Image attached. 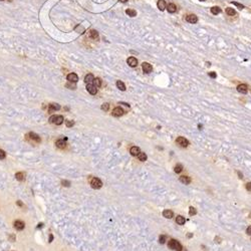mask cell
<instances>
[{"mask_svg": "<svg viewBox=\"0 0 251 251\" xmlns=\"http://www.w3.org/2000/svg\"><path fill=\"white\" fill-rule=\"evenodd\" d=\"M168 246H169V248H171V249L176 251H182V249H183V247L180 244V242L177 241V240H175V239H171L169 241V243H168Z\"/></svg>", "mask_w": 251, "mask_h": 251, "instance_id": "obj_1", "label": "cell"}, {"mask_svg": "<svg viewBox=\"0 0 251 251\" xmlns=\"http://www.w3.org/2000/svg\"><path fill=\"white\" fill-rule=\"evenodd\" d=\"M89 183L93 189H100L103 186V182L99 178H95V177H89Z\"/></svg>", "mask_w": 251, "mask_h": 251, "instance_id": "obj_2", "label": "cell"}, {"mask_svg": "<svg viewBox=\"0 0 251 251\" xmlns=\"http://www.w3.org/2000/svg\"><path fill=\"white\" fill-rule=\"evenodd\" d=\"M26 138L30 142H33V143H40V141H41L40 137L35 133H29V134L26 135Z\"/></svg>", "mask_w": 251, "mask_h": 251, "instance_id": "obj_3", "label": "cell"}, {"mask_svg": "<svg viewBox=\"0 0 251 251\" xmlns=\"http://www.w3.org/2000/svg\"><path fill=\"white\" fill-rule=\"evenodd\" d=\"M176 142H177V144H178L180 147H182V148H187L188 145H189V142L185 139V138H183V137H179L178 139L176 140Z\"/></svg>", "mask_w": 251, "mask_h": 251, "instance_id": "obj_4", "label": "cell"}, {"mask_svg": "<svg viewBox=\"0 0 251 251\" xmlns=\"http://www.w3.org/2000/svg\"><path fill=\"white\" fill-rule=\"evenodd\" d=\"M127 63H128L131 67H136V66L138 65V59H137L136 57H134V56H131V57H129V58L127 59Z\"/></svg>", "mask_w": 251, "mask_h": 251, "instance_id": "obj_5", "label": "cell"}, {"mask_svg": "<svg viewBox=\"0 0 251 251\" xmlns=\"http://www.w3.org/2000/svg\"><path fill=\"white\" fill-rule=\"evenodd\" d=\"M142 67H143V70H144L145 73H150V72H152V70H153V66H152L149 62H143Z\"/></svg>", "mask_w": 251, "mask_h": 251, "instance_id": "obj_6", "label": "cell"}, {"mask_svg": "<svg viewBox=\"0 0 251 251\" xmlns=\"http://www.w3.org/2000/svg\"><path fill=\"white\" fill-rule=\"evenodd\" d=\"M24 227H25L24 222H22V221H20V220H16V221L14 222V228H15L16 230H18V231L23 230Z\"/></svg>", "mask_w": 251, "mask_h": 251, "instance_id": "obj_7", "label": "cell"}, {"mask_svg": "<svg viewBox=\"0 0 251 251\" xmlns=\"http://www.w3.org/2000/svg\"><path fill=\"white\" fill-rule=\"evenodd\" d=\"M86 89H87V91H88L90 94H95V93L98 92L96 86L91 84H87V85H86Z\"/></svg>", "mask_w": 251, "mask_h": 251, "instance_id": "obj_8", "label": "cell"}, {"mask_svg": "<svg viewBox=\"0 0 251 251\" xmlns=\"http://www.w3.org/2000/svg\"><path fill=\"white\" fill-rule=\"evenodd\" d=\"M124 110L122 109V108H114L113 110H112V114L113 115V117H121V115H123L124 114Z\"/></svg>", "mask_w": 251, "mask_h": 251, "instance_id": "obj_9", "label": "cell"}, {"mask_svg": "<svg viewBox=\"0 0 251 251\" xmlns=\"http://www.w3.org/2000/svg\"><path fill=\"white\" fill-rule=\"evenodd\" d=\"M67 81L69 82V83H73V84H75L78 81H79V76L75 74V73H69L68 75H67Z\"/></svg>", "mask_w": 251, "mask_h": 251, "instance_id": "obj_10", "label": "cell"}, {"mask_svg": "<svg viewBox=\"0 0 251 251\" xmlns=\"http://www.w3.org/2000/svg\"><path fill=\"white\" fill-rule=\"evenodd\" d=\"M64 141H66V138H64V140L61 139V140H57L55 143L56 147L57 148H59V149H64L65 147H66V143L64 142Z\"/></svg>", "mask_w": 251, "mask_h": 251, "instance_id": "obj_11", "label": "cell"}, {"mask_svg": "<svg viewBox=\"0 0 251 251\" xmlns=\"http://www.w3.org/2000/svg\"><path fill=\"white\" fill-rule=\"evenodd\" d=\"M186 20L189 22V23H197V21H198V18H197V16H196L195 14H190V15H188L187 17H186Z\"/></svg>", "mask_w": 251, "mask_h": 251, "instance_id": "obj_12", "label": "cell"}, {"mask_svg": "<svg viewBox=\"0 0 251 251\" xmlns=\"http://www.w3.org/2000/svg\"><path fill=\"white\" fill-rule=\"evenodd\" d=\"M237 90H238L239 92H241V93H247V91H248V86H247L246 84H239V85L237 86Z\"/></svg>", "mask_w": 251, "mask_h": 251, "instance_id": "obj_13", "label": "cell"}, {"mask_svg": "<svg viewBox=\"0 0 251 251\" xmlns=\"http://www.w3.org/2000/svg\"><path fill=\"white\" fill-rule=\"evenodd\" d=\"M167 10L168 12H170V13H175L177 11V6L174 3H170V4H168Z\"/></svg>", "mask_w": 251, "mask_h": 251, "instance_id": "obj_14", "label": "cell"}, {"mask_svg": "<svg viewBox=\"0 0 251 251\" xmlns=\"http://www.w3.org/2000/svg\"><path fill=\"white\" fill-rule=\"evenodd\" d=\"M93 80H94V78H93V75L91 74V73H88V74H86L85 75V78H84V83L87 84H92L93 83Z\"/></svg>", "mask_w": 251, "mask_h": 251, "instance_id": "obj_15", "label": "cell"}, {"mask_svg": "<svg viewBox=\"0 0 251 251\" xmlns=\"http://www.w3.org/2000/svg\"><path fill=\"white\" fill-rule=\"evenodd\" d=\"M60 109V106L59 105H57V104H51V105H49V107H48V112H54V111H58Z\"/></svg>", "mask_w": 251, "mask_h": 251, "instance_id": "obj_16", "label": "cell"}, {"mask_svg": "<svg viewBox=\"0 0 251 251\" xmlns=\"http://www.w3.org/2000/svg\"><path fill=\"white\" fill-rule=\"evenodd\" d=\"M180 182H182L183 184L187 185V184H190L191 183V179L188 176H181L180 177Z\"/></svg>", "mask_w": 251, "mask_h": 251, "instance_id": "obj_17", "label": "cell"}, {"mask_svg": "<svg viewBox=\"0 0 251 251\" xmlns=\"http://www.w3.org/2000/svg\"><path fill=\"white\" fill-rule=\"evenodd\" d=\"M157 5H158V8L161 11H164L165 8H166V2H165V0H159L158 3H157Z\"/></svg>", "mask_w": 251, "mask_h": 251, "instance_id": "obj_18", "label": "cell"}, {"mask_svg": "<svg viewBox=\"0 0 251 251\" xmlns=\"http://www.w3.org/2000/svg\"><path fill=\"white\" fill-rule=\"evenodd\" d=\"M130 152H131V154H132V156H138L140 153V149L138 147H132L131 148V150H130Z\"/></svg>", "mask_w": 251, "mask_h": 251, "instance_id": "obj_19", "label": "cell"}, {"mask_svg": "<svg viewBox=\"0 0 251 251\" xmlns=\"http://www.w3.org/2000/svg\"><path fill=\"white\" fill-rule=\"evenodd\" d=\"M173 211H171V210H165L164 212H163V216L165 217V218H167V219H171L172 217H173Z\"/></svg>", "mask_w": 251, "mask_h": 251, "instance_id": "obj_20", "label": "cell"}, {"mask_svg": "<svg viewBox=\"0 0 251 251\" xmlns=\"http://www.w3.org/2000/svg\"><path fill=\"white\" fill-rule=\"evenodd\" d=\"M63 123V117L62 115H56L55 117V120H54V123L53 124H55L57 126H59V125H61Z\"/></svg>", "mask_w": 251, "mask_h": 251, "instance_id": "obj_21", "label": "cell"}, {"mask_svg": "<svg viewBox=\"0 0 251 251\" xmlns=\"http://www.w3.org/2000/svg\"><path fill=\"white\" fill-rule=\"evenodd\" d=\"M211 12H212V14L217 15V14H219V13L221 12V8L218 7V6H213V7L211 8Z\"/></svg>", "mask_w": 251, "mask_h": 251, "instance_id": "obj_22", "label": "cell"}, {"mask_svg": "<svg viewBox=\"0 0 251 251\" xmlns=\"http://www.w3.org/2000/svg\"><path fill=\"white\" fill-rule=\"evenodd\" d=\"M88 35H89L91 38H93V39H98V38H99V33H98V31H96V30H93V29L89 31Z\"/></svg>", "mask_w": 251, "mask_h": 251, "instance_id": "obj_23", "label": "cell"}, {"mask_svg": "<svg viewBox=\"0 0 251 251\" xmlns=\"http://www.w3.org/2000/svg\"><path fill=\"white\" fill-rule=\"evenodd\" d=\"M15 178L18 180V181H23L25 179V174L22 173V172H19V173H16L15 175Z\"/></svg>", "mask_w": 251, "mask_h": 251, "instance_id": "obj_24", "label": "cell"}, {"mask_svg": "<svg viewBox=\"0 0 251 251\" xmlns=\"http://www.w3.org/2000/svg\"><path fill=\"white\" fill-rule=\"evenodd\" d=\"M176 222L179 224V225H184V224H185V218H184L183 216L179 215V216H177V218H176Z\"/></svg>", "mask_w": 251, "mask_h": 251, "instance_id": "obj_25", "label": "cell"}, {"mask_svg": "<svg viewBox=\"0 0 251 251\" xmlns=\"http://www.w3.org/2000/svg\"><path fill=\"white\" fill-rule=\"evenodd\" d=\"M126 13H127L129 16H131V17H135V16L137 15V11L134 10V9H127V10H126Z\"/></svg>", "mask_w": 251, "mask_h": 251, "instance_id": "obj_26", "label": "cell"}, {"mask_svg": "<svg viewBox=\"0 0 251 251\" xmlns=\"http://www.w3.org/2000/svg\"><path fill=\"white\" fill-rule=\"evenodd\" d=\"M117 86H118V88L119 89H121V90H126V85H125V84L123 83V82H121V81H118L117 82Z\"/></svg>", "mask_w": 251, "mask_h": 251, "instance_id": "obj_27", "label": "cell"}, {"mask_svg": "<svg viewBox=\"0 0 251 251\" xmlns=\"http://www.w3.org/2000/svg\"><path fill=\"white\" fill-rule=\"evenodd\" d=\"M226 13L228 14V15H230V16H233V15H235L236 14V12H235V10L233 9V8H226Z\"/></svg>", "mask_w": 251, "mask_h": 251, "instance_id": "obj_28", "label": "cell"}, {"mask_svg": "<svg viewBox=\"0 0 251 251\" xmlns=\"http://www.w3.org/2000/svg\"><path fill=\"white\" fill-rule=\"evenodd\" d=\"M138 158H139L140 161H142V162H145V161L147 160V155H146L145 153H140L139 155H138Z\"/></svg>", "mask_w": 251, "mask_h": 251, "instance_id": "obj_29", "label": "cell"}, {"mask_svg": "<svg viewBox=\"0 0 251 251\" xmlns=\"http://www.w3.org/2000/svg\"><path fill=\"white\" fill-rule=\"evenodd\" d=\"M93 85H95L96 87H100V86L102 85V81H101V79H99V78L94 79V80H93Z\"/></svg>", "mask_w": 251, "mask_h": 251, "instance_id": "obj_30", "label": "cell"}, {"mask_svg": "<svg viewBox=\"0 0 251 251\" xmlns=\"http://www.w3.org/2000/svg\"><path fill=\"white\" fill-rule=\"evenodd\" d=\"M182 170H183V166L182 165H180V164H178V165H176L175 166V173H177V174H179V173H181L182 172Z\"/></svg>", "mask_w": 251, "mask_h": 251, "instance_id": "obj_31", "label": "cell"}, {"mask_svg": "<svg viewBox=\"0 0 251 251\" xmlns=\"http://www.w3.org/2000/svg\"><path fill=\"white\" fill-rule=\"evenodd\" d=\"M166 239H167V237H166L165 235H161L160 238H159V242H160L161 244H164V243L166 242Z\"/></svg>", "mask_w": 251, "mask_h": 251, "instance_id": "obj_32", "label": "cell"}, {"mask_svg": "<svg viewBox=\"0 0 251 251\" xmlns=\"http://www.w3.org/2000/svg\"><path fill=\"white\" fill-rule=\"evenodd\" d=\"M109 108H110V105H109V104H104V105L102 106V110L105 111V112L109 111Z\"/></svg>", "mask_w": 251, "mask_h": 251, "instance_id": "obj_33", "label": "cell"}, {"mask_svg": "<svg viewBox=\"0 0 251 251\" xmlns=\"http://www.w3.org/2000/svg\"><path fill=\"white\" fill-rule=\"evenodd\" d=\"M61 184H62V186H65V187H69L70 186V182L69 181H66V180H62L61 181Z\"/></svg>", "mask_w": 251, "mask_h": 251, "instance_id": "obj_34", "label": "cell"}, {"mask_svg": "<svg viewBox=\"0 0 251 251\" xmlns=\"http://www.w3.org/2000/svg\"><path fill=\"white\" fill-rule=\"evenodd\" d=\"M196 213H197V211H196L195 208H193V207H190V211H189V214H190L191 216H193V215H196Z\"/></svg>", "mask_w": 251, "mask_h": 251, "instance_id": "obj_35", "label": "cell"}, {"mask_svg": "<svg viewBox=\"0 0 251 251\" xmlns=\"http://www.w3.org/2000/svg\"><path fill=\"white\" fill-rule=\"evenodd\" d=\"M65 124H66V127L67 128H70V127H72L74 125V122H72V121H66Z\"/></svg>", "mask_w": 251, "mask_h": 251, "instance_id": "obj_36", "label": "cell"}, {"mask_svg": "<svg viewBox=\"0 0 251 251\" xmlns=\"http://www.w3.org/2000/svg\"><path fill=\"white\" fill-rule=\"evenodd\" d=\"M232 4H234V5H236L239 9H243L244 8V6L243 5H241V4H239V3H237V2H232Z\"/></svg>", "mask_w": 251, "mask_h": 251, "instance_id": "obj_37", "label": "cell"}, {"mask_svg": "<svg viewBox=\"0 0 251 251\" xmlns=\"http://www.w3.org/2000/svg\"><path fill=\"white\" fill-rule=\"evenodd\" d=\"M5 156H6V155H5V152H4V151H2V150H0V159H1V160H2V159H4V158H5Z\"/></svg>", "mask_w": 251, "mask_h": 251, "instance_id": "obj_38", "label": "cell"}, {"mask_svg": "<svg viewBox=\"0 0 251 251\" xmlns=\"http://www.w3.org/2000/svg\"><path fill=\"white\" fill-rule=\"evenodd\" d=\"M66 86H67V87H69L70 89H74V88H75V85H74V84H70L69 82H68V84H66Z\"/></svg>", "mask_w": 251, "mask_h": 251, "instance_id": "obj_39", "label": "cell"}, {"mask_svg": "<svg viewBox=\"0 0 251 251\" xmlns=\"http://www.w3.org/2000/svg\"><path fill=\"white\" fill-rule=\"evenodd\" d=\"M55 117L56 115H51V117L49 118V123L53 124V123H54V120H55Z\"/></svg>", "mask_w": 251, "mask_h": 251, "instance_id": "obj_40", "label": "cell"}, {"mask_svg": "<svg viewBox=\"0 0 251 251\" xmlns=\"http://www.w3.org/2000/svg\"><path fill=\"white\" fill-rule=\"evenodd\" d=\"M209 75H210V78H212V79H215V78L217 76V74H216L215 72H213V71H212V72H209Z\"/></svg>", "mask_w": 251, "mask_h": 251, "instance_id": "obj_41", "label": "cell"}, {"mask_svg": "<svg viewBox=\"0 0 251 251\" xmlns=\"http://www.w3.org/2000/svg\"><path fill=\"white\" fill-rule=\"evenodd\" d=\"M246 189H247L248 191H250L251 192V182H249V183H247V184H246Z\"/></svg>", "mask_w": 251, "mask_h": 251, "instance_id": "obj_42", "label": "cell"}, {"mask_svg": "<svg viewBox=\"0 0 251 251\" xmlns=\"http://www.w3.org/2000/svg\"><path fill=\"white\" fill-rule=\"evenodd\" d=\"M246 233H247L248 235H251V226H249V227L246 229Z\"/></svg>", "mask_w": 251, "mask_h": 251, "instance_id": "obj_43", "label": "cell"}, {"mask_svg": "<svg viewBox=\"0 0 251 251\" xmlns=\"http://www.w3.org/2000/svg\"><path fill=\"white\" fill-rule=\"evenodd\" d=\"M17 205L20 206V207H22V206H23V203H22L21 201H17Z\"/></svg>", "mask_w": 251, "mask_h": 251, "instance_id": "obj_44", "label": "cell"}, {"mask_svg": "<svg viewBox=\"0 0 251 251\" xmlns=\"http://www.w3.org/2000/svg\"><path fill=\"white\" fill-rule=\"evenodd\" d=\"M237 174H238V176H239V178H240V179H242V178H243V175H242V173H240V172H237Z\"/></svg>", "mask_w": 251, "mask_h": 251, "instance_id": "obj_45", "label": "cell"}, {"mask_svg": "<svg viewBox=\"0 0 251 251\" xmlns=\"http://www.w3.org/2000/svg\"><path fill=\"white\" fill-rule=\"evenodd\" d=\"M52 239H53V236L50 234V236H49V242H51V241H52Z\"/></svg>", "mask_w": 251, "mask_h": 251, "instance_id": "obj_46", "label": "cell"}, {"mask_svg": "<svg viewBox=\"0 0 251 251\" xmlns=\"http://www.w3.org/2000/svg\"><path fill=\"white\" fill-rule=\"evenodd\" d=\"M215 242H218V243H220V238H215Z\"/></svg>", "mask_w": 251, "mask_h": 251, "instance_id": "obj_47", "label": "cell"}, {"mask_svg": "<svg viewBox=\"0 0 251 251\" xmlns=\"http://www.w3.org/2000/svg\"><path fill=\"white\" fill-rule=\"evenodd\" d=\"M42 225H43V224H42V223L38 224V226H37V228H41V227H42Z\"/></svg>", "mask_w": 251, "mask_h": 251, "instance_id": "obj_48", "label": "cell"}, {"mask_svg": "<svg viewBox=\"0 0 251 251\" xmlns=\"http://www.w3.org/2000/svg\"><path fill=\"white\" fill-rule=\"evenodd\" d=\"M187 236H188V238H191V237H192V236H193V234H191V233H190V234H188V235H187Z\"/></svg>", "mask_w": 251, "mask_h": 251, "instance_id": "obj_49", "label": "cell"}, {"mask_svg": "<svg viewBox=\"0 0 251 251\" xmlns=\"http://www.w3.org/2000/svg\"><path fill=\"white\" fill-rule=\"evenodd\" d=\"M10 238H11V240H12V241H14V236H13V235H11V236H10Z\"/></svg>", "mask_w": 251, "mask_h": 251, "instance_id": "obj_50", "label": "cell"}, {"mask_svg": "<svg viewBox=\"0 0 251 251\" xmlns=\"http://www.w3.org/2000/svg\"><path fill=\"white\" fill-rule=\"evenodd\" d=\"M120 1H121V2H123V3H125V2H127L128 0H120Z\"/></svg>", "mask_w": 251, "mask_h": 251, "instance_id": "obj_51", "label": "cell"}, {"mask_svg": "<svg viewBox=\"0 0 251 251\" xmlns=\"http://www.w3.org/2000/svg\"><path fill=\"white\" fill-rule=\"evenodd\" d=\"M201 1H205V0H201Z\"/></svg>", "mask_w": 251, "mask_h": 251, "instance_id": "obj_52", "label": "cell"}, {"mask_svg": "<svg viewBox=\"0 0 251 251\" xmlns=\"http://www.w3.org/2000/svg\"><path fill=\"white\" fill-rule=\"evenodd\" d=\"M0 1H3V0H0Z\"/></svg>", "mask_w": 251, "mask_h": 251, "instance_id": "obj_53", "label": "cell"}]
</instances>
